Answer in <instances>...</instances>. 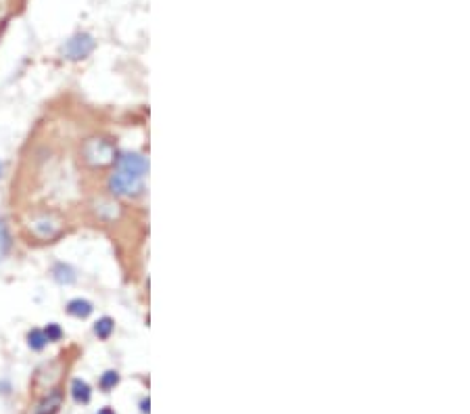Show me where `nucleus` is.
Instances as JSON below:
<instances>
[{"mask_svg":"<svg viewBox=\"0 0 470 414\" xmlns=\"http://www.w3.org/2000/svg\"><path fill=\"white\" fill-rule=\"evenodd\" d=\"M2 172H4V163H2V159H0V178H2Z\"/></svg>","mask_w":470,"mask_h":414,"instance_id":"17","label":"nucleus"},{"mask_svg":"<svg viewBox=\"0 0 470 414\" xmlns=\"http://www.w3.org/2000/svg\"><path fill=\"white\" fill-rule=\"evenodd\" d=\"M50 274H53V280L57 283V285H61V287H70L75 283V270H73L70 263L65 262H57L53 266V270H50Z\"/></svg>","mask_w":470,"mask_h":414,"instance_id":"6","label":"nucleus"},{"mask_svg":"<svg viewBox=\"0 0 470 414\" xmlns=\"http://www.w3.org/2000/svg\"><path fill=\"white\" fill-rule=\"evenodd\" d=\"M0 393H9V383H4V381H0Z\"/></svg>","mask_w":470,"mask_h":414,"instance_id":"14","label":"nucleus"},{"mask_svg":"<svg viewBox=\"0 0 470 414\" xmlns=\"http://www.w3.org/2000/svg\"><path fill=\"white\" fill-rule=\"evenodd\" d=\"M65 310H67V314L73 316V318L84 320V318H88V316L94 312V305H92V301L84 300V298H73V300L67 301Z\"/></svg>","mask_w":470,"mask_h":414,"instance_id":"7","label":"nucleus"},{"mask_svg":"<svg viewBox=\"0 0 470 414\" xmlns=\"http://www.w3.org/2000/svg\"><path fill=\"white\" fill-rule=\"evenodd\" d=\"M94 48H97L94 38L88 32H77L70 40H65V44L61 46V55L67 61H84L94 53Z\"/></svg>","mask_w":470,"mask_h":414,"instance_id":"4","label":"nucleus"},{"mask_svg":"<svg viewBox=\"0 0 470 414\" xmlns=\"http://www.w3.org/2000/svg\"><path fill=\"white\" fill-rule=\"evenodd\" d=\"M70 393H72L73 402L75 404H88L90 398H92V389L86 381L82 378H73L72 387H70Z\"/></svg>","mask_w":470,"mask_h":414,"instance_id":"8","label":"nucleus"},{"mask_svg":"<svg viewBox=\"0 0 470 414\" xmlns=\"http://www.w3.org/2000/svg\"><path fill=\"white\" fill-rule=\"evenodd\" d=\"M28 345H30V349H34V352H42V349L48 345V339L44 335V331H42V329H32V331L28 333Z\"/></svg>","mask_w":470,"mask_h":414,"instance_id":"11","label":"nucleus"},{"mask_svg":"<svg viewBox=\"0 0 470 414\" xmlns=\"http://www.w3.org/2000/svg\"><path fill=\"white\" fill-rule=\"evenodd\" d=\"M117 168L109 176L107 187L115 197H134L143 190L148 161L138 153H126L117 157Z\"/></svg>","mask_w":470,"mask_h":414,"instance_id":"1","label":"nucleus"},{"mask_svg":"<svg viewBox=\"0 0 470 414\" xmlns=\"http://www.w3.org/2000/svg\"><path fill=\"white\" fill-rule=\"evenodd\" d=\"M28 230L36 241H55L63 232V220L55 212H38L30 218Z\"/></svg>","mask_w":470,"mask_h":414,"instance_id":"3","label":"nucleus"},{"mask_svg":"<svg viewBox=\"0 0 470 414\" xmlns=\"http://www.w3.org/2000/svg\"><path fill=\"white\" fill-rule=\"evenodd\" d=\"M44 331V335H46V339H48V343H55V341H61V337H63V329L57 325V322H50L46 329H42Z\"/></svg>","mask_w":470,"mask_h":414,"instance_id":"13","label":"nucleus"},{"mask_svg":"<svg viewBox=\"0 0 470 414\" xmlns=\"http://www.w3.org/2000/svg\"><path fill=\"white\" fill-rule=\"evenodd\" d=\"M97 414H115V410L113 408H109V406H105V408H101Z\"/></svg>","mask_w":470,"mask_h":414,"instance_id":"15","label":"nucleus"},{"mask_svg":"<svg viewBox=\"0 0 470 414\" xmlns=\"http://www.w3.org/2000/svg\"><path fill=\"white\" fill-rule=\"evenodd\" d=\"M117 383H119V373H117V371H107V373H103L101 381H99V385H101V389H103V391L113 389Z\"/></svg>","mask_w":470,"mask_h":414,"instance_id":"12","label":"nucleus"},{"mask_svg":"<svg viewBox=\"0 0 470 414\" xmlns=\"http://www.w3.org/2000/svg\"><path fill=\"white\" fill-rule=\"evenodd\" d=\"M113 329H115V322H113V318H109V316H103V318H99V320L94 322V335L99 339H103V341L111 337Z\"/></svg>","mask_w":470,"mask_h":414,"instance_id":"10","label":"nucleus"},{"mask_svg":"<svg viewBox=\"0 0 470 414\" xmlns=\"http://www.w3.org/2000/svg\"><path fill=\"white\" fill-rule=\"evenodd\" d=\"M141 410H143V413H148V400H143V404H141Z\"/></svg>","mask_w":470,"mask_h":414,"instance_id":"16","label":"nucleus"},{"mask_svg":"<svg viewBox=\"0 0 470 414\" xmlns=\"http://www.w3.org/2000/svg\"><path fill=\"white\" fill-rule=\"evenodd\" d=\"M13 249V236H11V228L6 224L4 218H0V263L9 258Z\"/></svg>","mask_w":470,"mask_h":414,"instance_id":"9","label":"nucleus"},{"mask_svg":"<svg viewBox=\"0 0 470 414\" xmlns=\"http://www.w3.org/2000/svg\"><path fill=\"white\" fill-rule=\"evenodd\" d=\"M80 157H82L84 165H88L90 170H103V168H109L117 161V151H115V145L109 138L90 136L82 143Z\"/></svg>","mask_w":470,"mask_h":414,"instance_id":"2","label":"nucleus"},{"mask_svg":"<svg viewBox=\"0 0 470 414\" xmlns=\"http://www.w3.org/2000/svg\"><path fill=\"white\" fill-rule=\"evenodd\" d=\"M63 404V391L61 389H53L34 410V414H57Z\"/></svg>","mask_w":470,"mask_h":414,"instance_id":"5","label":"nucleus"}]
</instances>
